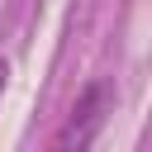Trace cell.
Instances as JSON below:
<instances>
[{
    "label": "cell",
    "mask_w": 152,
    "mask_h": 152,
    "mask_svg": "<svg viewBox=\"0 0 152 152\" xmlns=\"http://www.w3.org/2000/svg\"><path fill=\"white\" fill-rule=\"evenodd\" d=\"M104 109H109V90H104L100 81L86 86V90L76 95L71 114H66V128L52 138V147H62V152H81V147H90V142L100 138V128H104Z\"/></svg>",
    "instance_id": "obj_1"
},
{
    "label": "cell",
    "mask_w": 152,
    "mask_h": 152,
    "mask_svg": "<svg viewBox=\"0 0 152 152\" xmlns=\"http://www.w3.org/2000/svg\"><path fill=\"white\" fill-rule=\"evenodd\" d=\"M5 81H10V66L0 62V95H5Z\"/></svg>",
    "instance_id": "obj_2"
}]
</instances>
